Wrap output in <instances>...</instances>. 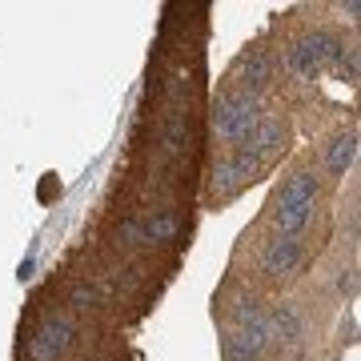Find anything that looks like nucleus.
<instances>
[{
    "mask_svg": "<svg viewBox=\"0 0 361 361\" xmlns=\"http://www.w3.org/2000/svg\"><path fill=\"white\" fill-rule=\"evenodd\" d=\"M313 197H317V180L310 173H297L289 185L281 189V201H277V229L285 237H297L305 229V221L313 213Z\"/></svg>",
    "mask_w": 361,
    "mask_h": 361,
    "instance_id": "f257e3e1",
    "label": "nucleus"
},
{
    "mask_svg": "<svg viewBox=\"0 0 361 361\" xmlns=\"http://www.w3.org/2000/svg\"><path fill=\"white\" fill-rule=\"evenodd\" d=\"M257 121H261V109L249 92H229V97H221V101L213 104V125H217V133L233 145L245 141L249 133L257 129Z\"/></svg>",
    "mask_w": 361,
    "mask_h": 361,
    "instance_id": "f03ea898",
    "label": "nucleus"
},
{
    "mask_svg": "<svg viewBox=\"0 0 361 361\" xmlns=\"http://www.w3.org/2000/svg\"><path fill=\"white\" fill-rule=\"evenodd\" d=\"M301 241L297 237H285V241H273L269 249H265V257H261V265H265V273H293L297 261H301Z\"/></svg>",
    "mask_w": 361,
    "mask_h": 361,
    "instance_id": "7ed1b4c3",
    "label": "nucleus"
},
{
    "mask_svg": "<svg viewBox=\"0 0 361 361\" xmlns=\"http://www.w3.org/2000/svg\"><path fill=\"white\" fill-rule=\"evenodd\" d=\"M269 337H277V341H297L301 337V313L289 310V305L273 310L269 313Z\"/></svg>",
    "mask_w": 361,
    "mask_h": 361,
    "instance_id": "20e7f679",
    "label": "nucleus"
},
{
    "mask_svg": "<svg viewBox=\"0 0 361 361\" xmlns=\"http://www.w3.org/2000/svg\"><path fill=\"white\" fill-rule=\"evenodd\" d=\"M353 157H357V137H353V133L337 137L334 149H329V173H334V177H345V169L353 165Z\"/></svg>",
    "mask_w": 361,
    "mask_h": 361,
    "instance_id": "39448f33",
    "label": "nucleus"
},
{
    "mask_svg": "<svg viewBox=\"0 0 361 361\" xmlns=\"http://www.w3.org/2000/svg\"><path fill=\"white\" fill-rule=\"evenodd\" d=\"M177 229H180V217H177V213H161V217H149V221L141 225V233L149 237V241H169Z\"/></svg>",
    "mask_w": 361,
    "mask_h": 361,
    "instance_id": "423d86ee",
    "label": "nucleus"
},
{
    "mask_svg": "<svg viewBox=\"0 0 361 361\" xmlns=\"http://www.w3.org/2000/svg\"><path fill=\"white\" fill-rule=\"evenodd\" d=\"M61 345H65V325H49L37 341H28V353H32V357H49V353H56Z\"/></svg>",
    "mask_w": 361,
    "mask_h": 361,
    "instance_id": "0eeeda50",
    "label": "nucleus"
},
{
    "mask_svg": "<svg viewBox=\"0 0 361 361\" xmlns=\"http://www.w3.org/2000/svg\"><path fill=\"white\" fill-rule=\"evenodd\" d=\"M245 85H253V89H265L273 77V61L265 56V52H253V61H245Z\"/></svg>",
    "mask_w": 361,
    "mask_h": 361,
    "instance_id": "6e6552de",
    "label": "nucleus"
}]
</instances>
